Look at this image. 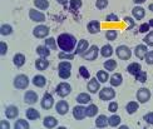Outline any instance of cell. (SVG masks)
Listing matches in <instances>:
<instances>
[{
	"label": "cell",
	"mask_w": 153,
	"mask_h": 129,
	"mask_svg": "<svg viewBox=\"0 0 153 129\" xmlns=\"http://www.w3.org/2000/svg\"><path fill=\"white\" fill-rule=\"evenodd\" d=\"M56 43H58V47L60 48L62 51H65V53H72V51L75 49L76 45V39L75 36L72 34H60L56 39Z\"/></svg>",
	"instance_id": "1"
},
{
	"label": "cell",
	"mask_w": 153,
	"mask_h": 129,
	"mask_svg": "<svg viewBox=\"0 0 153 129\" xmlns=\"http://www.w3.org/2000/svg\"><path fill=\"white\" fill-rule=\"evenodd\" d=\"M58 74L62 79H68L72 74V64L69 62H62L58 65Z\"/></svg>",
	"instance_id": "2"
},
{
	"label": "cell",
	"mask_w": 153,
	"mask_h": 129,
	"mask_svg": "<svg viewBox=\"0 0 153 129\" xmlns=\"http://www.w3.org/2000/svg\"><path fill=\"white\" fill-rule=\"evenodd\" d=\"M29 85V78L27 75H24V74H19L16 75L15 78H14V87L16 89H27Z\"/></svg>",
	"instance_id": "3"
},
{
	"label": "cell",
	"mask_w": 153,
	"mask_h": 129,
	"mask_svg": "<svg viewBox=\"0 0 153 129\" xmlns=\"http://www.w3.org/2000/svg\"><path fill=\"white\" fill-rule=\"evenodd\" d=\"M116 54H117V56L119 58V59L128 60L132 56V50L128 47H126V45H119V47L116 49Z\"/></svg>",
	"instance_id": "4"
},
{
	"label": "cell",
	"mask_w": 153,
	"mask_h": 129,
	"mask_svg": "<svg viewBox=\"0 0 153 129\" xmlns=\"http://www.w3.org/2000/svg\"><path fill=\"white\" fill-rule=\"evenodd\" d=\"M114 96H116V92H114L113 88H111V87H105L103 89H100V92H99V98L103 102L112 100Z\"/></svg>",
	"instance_id": "5"
},
{
	"label": "cell",
	"mask_w": 153,
	"mask_h": 129,
	"mask_svg": "<svg viewBox=\"0 0 153 129\" xmlns=\"http://www.w3.org/2000/svg\"><path fill=\"white\" fill-rule=\"evenodd\" d=\"M98 54H99V49H98V47H97V45H92L91 48H88V50H87L82 56L84 58L85 60L93 62V60H95V59L98 58Z\"/></svg>",
	"instance_id": "6"
},
{
	"label": "cell",
	"mask_w": 153,
	"mask_h": 129,
	"mask_svg": "<svg viewBox=\"0 0 153 129\" xmlns=\"http://www.w3.org/2000/svg\"><path fill=\"white\" fill-rule=\"evenodd\" d=\"M55 92H56V94H58L59 96L64 98V96L71 94L72 87H71V84H68V83L63 82V83H60V84H58V87H56V89H55Z\"/></svg>",
	"instance_id": "7"
},
{
	"label": "cell",
	"mask_w": 153,
	"mask_h": 129,
	"mask_svg": "<svg viewBox=\"0 0 153 129\" xmlns=\"http://www.w3.org/2000/svg\"><path fill=\"white\" fill-rule=\"evenodd\" d=\"M33 34L35 38H39V39H43V38H47L49 34V28L45 27V25H38L33 29Z\"/></svg>",
	"instance_id": "8"
},
{
	"label": "cell",
	"mask_w": 153,
	"mask_h": 129,
	"mask_svg": "<svg viewBox=\"0 0 153 129\" xmlns=\"http://www.w3.org/2000/svg\"><path fill=\"white\" fill-rule=\"evenodd\" d=\"M29 18H30V20H33L35 23L45 22V14H43L42 11L35 10V9H30L29 10Z\"/></svg>",
	"instance_id": "9"
},
{
	"label": "cell",
	"mask_w": 153,
	"mask_h": 129,
	"mask_svg": "<svg viewBox=\"0 0 153 129\" xmlns=\"http://www.w3.org/2000/svg\"><path fill=\"white\" fill-rule=\"evenodd\" d=\"M73 117L76 120H83L87 117V108H84L82 104L74 107L73 108Z\"/></svg>",
	"instance_id": "10"
},
{
	"label": "cell",
	"mask_w": 153,
	"mask_h": 129,
	"mask_svg": "<svg viewBox=\"0 0 153 129\" xmlns=\"http://www.w3.org/2000/svg\"><path fill=\"white\" fill-rule=\"evenodd\" d=\"M151 99V92L147 88H141L137 92V100L139 103H147Z\"/></svg>",
	"instance_id": "11"
},
{
	"label": "cell",
	"mask_w": 153,
	"mask_h": 129,
	"mask_svg": "<svg viewBox=\"0 0 153 129\" xmlns=\"http://www.w3.org/2000/svg\"><path fill=\"white\" fill-rule=\"evenodd\" d=\"M54 105V98L52 94L45 93L43 95V99H42V108L43 109H52V107Z\"/></svg>",
	"instance_id": "12"
},
{
	"label": "cell",
	"mask_w": 153,
	"mask_h": 129,
	"mask_svg": "<svg viewBox=\"0 0 153 129\" xmlns=\"http://www.w3.org/2000/svg\"><path fill=\"white\" fill-rule=\"evenodd\" d=\"M24 102L30 105L35 104L38 102V94L35 92H33V90H28V92L24 94Z\"/></svg>",
	"instance_id": "13"
},
{
	"label": "cell",
	"mask_w": 153,
	"mask_h": 129,
	"mask_svg": "<svg viewBox=\"0 0 153 129\" xmlns=\"http://www.w3.org/2000/svg\"><path fill=\"white\" fill-rule=\"evenodd\" d=\"M88 48H89V43H88V40L82 39V40H79V43H78V44H76L75 54H78V55H83V54H84L85 51L88 50Z\"/></svg>",
	"instance_id": "14"
},
{
	"label": "cell",
	"mask_w": 153,
	"mask_h": 129,
	"mask_svg": "<svg viewBox=\"0 0 153 129\" xmlns=\"http://www.w3.org/2000/svg\"><path fill=\"white\" fill-rule=\"evenodd\" d=\"M55 109H56V113H58V114L65 115L68 113V110H69V104L65 100H59L58 103H56Z\"/></svg>",
	"instance_id": "15"
},
{
	"label": "cell",
	"mask_w": 153,
	"mask_h": 129,
	"mask_svg": "<svg viewBox=\"0 0 153 129\" xmlns=\"http://www.w3.org/2000/svg\"><path fill=\"white\" fill-rule=\"evenodd\" d=\"M148 53V49H147V45H143V44H139L134 49V54L138 59H144L146 54Z\"/></svg>",
	"instance_id": "16"
},
{
	"label": "cell",
	"mask_w": 153,
	"mask_h": 129,
	"mask_svg": "<svg viewBox=\"0 0 153 129\" xmlns=\"http://www.w3.org/2000/svg\"><path fill=\"white\" fill-rule=\"evenodd\" d=\"M99 88H100V82H99L98 79L93 78V79H91V80L88 82L87 89H88L91 93H97L98 90H99Z\"/></svg>",
	"instance_id": "17"
},
{
	"label": "cell",
	"mask_w": 153,
	"mask_h": 129,
	"mask_svg": "<svg viewBox=\"0 0 153 129\" xmlns=\"http://www.w3.org/2000/svg\"><path fill=\"white\" fill-rule=\"evenodd\" d=\"M19 114V109L15 105H9L5 109V115L8 119H15Z\"/></svg>",
	"instance_id": "18"
},
{
	"label": "cell",
	"mask_w": 153,
	"mask_h": 129,
	"mask_svg": "<svg viewBox=\"0 0 153 129\" xmlns=\"http://www.w3.org/2000/svg\"><path fill=\"white\" fill-rule=\"evenodd\" d=\"M87 29L91 34H97L100 30V23L98 20H91L87 25Z\"/></svg>",
	"instance_id": "19"
},
{
	"label": "cell",
	"mask_w": 153,
	"mask_h": 129,
	"mask_svg": "<svg viewBox=\"0 0 153 129\" xmlns=\"http://www.w3.org/2000/svg\"><path fill=\"white\" fill-rule=\"evenodd\" d=\"M132 14L137 20H142L146 15V10L142 8V6H134V8L132 9Z\"/></svg>",
	"instance_id": "20"
},
{
	"label": "cell",
	"mask_w": 153,
	"mask_h": 129,
	"mask_svg": "<svg viewBox=\"0 0 153 129\" xmlns=\"http://www.w3.org/2000/svg\"><path fill=\"white\" fill-rule=\"evenodd\" d=\"M25 55L22 54V53H18L14 55V58H13V63H14V65L18 67V68H22L24 64H25Z\"/></svg>",
	"instance_id": "21"
},
{
	"label": "cell",
	"mask_w": 153,
	"mask_h": 129,
	"mask_svg": "<svg viewBox=\"0 0 153 129\" xmlns=\"http://www.w3.org/2000/svg\"><path fill=\"white\" fill-rule=\"evenodd\" d=\"M33 84H34L35 87H38V88L45 87V84H47V78H45V76H43V75H40V74H38V75H35L34 78H33Z\"/></svg>",
	"instance_id": "22"
},
{
	"label": "cell",
	"mask_w": 153,
	"mask_h": 129,
	"mask_svg": "<svg viewBox=\"0 0 153 129\" xmlns=\"http://www.w3.org/2000/svg\"><path fill=\"white\" fill-rule=\"evenodd\" d=\"M49 67V62L47 60V58H39V59H36L35 62V68L38 70H45L47 68Z\"/></svg>",
	"instance_id": "23"
},
{
	"label": "cell",
	"mask_w": 153,
	"mask_h": 129,
	"mask_svg": "<svg viewBox=\"0 0 153 129\" xmlns=\"http://www.w3.org/2000/svg\"><path fill=\"white\" fill-rule=\"evenodd\" d=\"M27 118L29 119V120H36V119H39L40 118V113L36 110L35 108H29V109H27Z\"/></svg>",
	"instance_id": "24"
},
{
	"label": "cell",
	"mask_w": 153,
	"mask_h": 129,
	"mask_svg": "<svg viewBox=\"0 0 153 129\" xmlns=\"http://www.w3.org/2000/svg\"><path fill=\"white\" fill-rule=\"evenodd\" d=\"M43 125L45 128H55L58 125V120H56L54 117H45L43 120Z\"/></svg>",
	"instance_id": "25"
},
{
	"label": "cell",
	"mask_w": 153,
	"mask_h": 129,
	"mask_svg": "<svg viewBox=\"0 0 153 129\" xmlns=\"http://www.w3.org/2000/svg\"><path fill=\"white\" fill-rule=\"evenodd\" d=\"M36 54L39 55L40 58H48L50 55V49L45 45H39L36 48Z\"/></svg>",
	"instance_id": "26"
},
{
	"label": "cell",
	"mask_w": 153,
	"mask_h": 129,
	"mask_svg": "<svg viewBox=\"0 0 153 129\" xmlns=\"http://www.w3.org/2000/svg\"><path fill=\"white\" fill-rule=\"evenodd\" d=\"M113 54V48H112V45L111 44H105L100 49V55L102 56H104V58H111Z\"/></svg>",
	"instance_id": "27"
},
{
	"label": "cell",
	"mask_w": 153,
	"mask_h": 129,
	"mask_svg": "<svg viewBox=\"0 0 153 129\" xmlns=\"http://www.w3.org/2000/svg\"><path fill=\"white\" fill-rule=\"evenodd\" d=\"M111 85L112 87H119L120 84L123 83V78H122V75H120L119 73H116V74H113L111 76Z\"/></svg>",
	"instance_id": "28"
},
{
	"label": "cell",
	"mask_w": 153,
	"mask_h": 129,
	"mask_svg": "<svg viewBox=\"0 0 153 129\" xmlns=\"http://www.w3.org/2000/svg\"><path fill=\"white\" fill-rule=\"evenodd\" d=\"M139 70H142V67L139 63H131L128 67H127V72L132 75H136Z\"/></svg>",
	"instance_id": "29"
},
{
	"label": "cell",
	"mask_w": 153,
	"mask_h": 129,
	"mask_svg": "<svg viewBox=\"0 0 153 129\" xmlns=\"http://www.w3.org/2000/svg\"><path fill=\"white\" fill-rule=\"evenodd\" d=\"M76 102L79 103V104H88V103H91V95L87 94V93H80L76 95Z\"/></svg>",
	"instance_id": "30"
},
{
	"label": "cell",
	"mask_w": 153,
	"mask_h": 129,
	"mask_svg": "<svg viewBox=\"0 0 153 129\" xmlns=\"http://www.w3.org/2000/svg\"><path fill=\"white\" fill-rule=\"evenodd\" d=\"M108 125V118L105 115H98V118L95 119V127L97 128H105Z\"/></svg>",
	"instance_id": "31"
},
{
	"label": "cell",
	"mask_w": 153,
	"mask_h": 129,
	"mask_svg": "<svg viewBox=\"0 0 153 129\" xmlns=\"http://www.w3.org/2000/svg\"><path fill=\"white\" fill-rule=\"evenodd\" d=\"M138 108H139V104L137 102H129L128 104L126 105V110L128 114H134L138 110Z\"/></svg>",
	"instance_id": "32"
},
{
	"label": "cell",
	"mask_w": 153,
	"mask_h": 129,
	"mask_svg": "<svg viewBox=\"0 0 153 129\" xmlns=\"http://www.w3.org/2000/svg\"><path fill=\"white\" fill-rule=\"evenodd\" d=\"M34 5L40 10H47L49 8V1L48 0H34Z\"/></svg>",
	"instance_id": "33"
},
{
	"label": "cell",
	"mask_w": 153,
	"mask_h": 129,
	"mask_svg": "<svg viewBox=\"0 0 153 129\" xmlns=\"http://www.w3.org/2000/svg\"><path fill=\"white\" fill-rule=\"evenodd\" d=\"M103 65H104L105 70H108V72H113V70H116V68H117V62L113 60V59H109V60H105Z\"/></svg>",
	"instance_id": "34"
},
{
	"label": "cell",
	"mask_w": 153,
	"mask_h": 129,
	"mask_svg": "<svg viewBox=\"0 0 153 129\" xmlns=\"http://www.w3.org/2000/svg\"><path fill=\"white\" fill-rule=\"evenodd\" d=\"M97 114H98V107L95 104H89L87 107V117L92 118V117H94V115H97Z\"/></svg>",
	"instance_id": "35"
},
{
	"label": "cell",
	"mask_w": 153,
	"mask_h": 129,
	"mask_svg": "<svg viewBox=\"0 0 153 129\" xmlns=\"http://www.w3.org/2000/svg\"><path fill=\"white\" fill-rule=\"evenodd\" d=\"M120 124V117L119 115H112V117L108 118V125H111V127H118Z\"/></svg>",
	"instance_id": "36"
},
{
	"label": "cell",
	"mask_w": 153,
	"mask_h": 129,
	"mask_svg": "<svg viewBox=\"0 0 153 129\" xmlns=\"http://www.w3.org/2000/svg\"><path fill=\"white\" fill-rule=\"evenodd\" d=\"M13 33V27L9 24H3L1 27H0V34L1 35H10Z\"/></svg>",
	"instance_id": "37"
},
{
	"label": "cell",
	"mask_w": 153,
	"mask_h": 129,
	"mask_svg": "<svg viewBox=\"0 0 153 129\" xmlns=\"http://www.w3.org/2000/svg\"><path fill=\"white\" fill-rule=\"evenodd\" d=\"M97 79L100 83H105V82L109 80V75H108V73L105 70H99V72H97Z\"/></svg>",
	"instance_id": "38"
},
{
	"label": "cell",
	"mask_w": 153,
	"mask_h": 129,
	"mask_svg": "<svg viewBox=\"0 0 153 129\" xmlns=\"http://www.w3.org/2000/svg\"><path fill=\"white\" fill-rule=\"evenodd\" d=\"M15 129H28L29 128V123L25 119H18L14 124Z\"/></svg>",
	"instance_id": "39"
},
{
	"label": "cell",
	"mask_w": 153,
	"mask_h": 129,
	"mask_svg": "<svg viewBox=\"0 0 153 129\" xmlns=\"http://www.w3.org/2000/svg\"><path fill=\"white\" fill-rule=\"evenodd\" d=\"M134 76H136V79L139 83H146V82H147V73L143 72V70H139V72Z\"/></svg>",
	"instance_id": "40"
},
{
	"label": "cell",
	"mask_w": 153,
	"mask_h": 129,
	"mask_svg": "<svg viewBox=\"0 0 153 129\" xmlns=\"http://www.w3.org/2000/svg\"><path fill=\"white\" fill-rule=\"evenodd\" d=\"M56 44L58 43H55L54 38H48V39L45 40V47H48L50 50H54L56 48Z\"/></svg>",
	"instance_id": "41"
},
{
	"label": "cell",
	"mask_w": 153,
	"mask_h": 129,
	"mask_svg": "<svg viewBox=\"0 0 153 129\" xmlns=\"http://www.w3.org/2000/svg\"><path fill=\"white\" fill-rule=\"evenodd\" d=\"M143 42L146 43V45H148V47H153V31H149V33L144 36Z\"/></svg>",
	"instance_id": "42"
},
{
	"label": "cell",
	"mask_w": 153,
	"mask_h": 129,
	"mask_svg": "<svg viewBox=\"0 0 153 129\" xmlns=\"http://www.w3.org/2000/svg\"><path fill=\"white\" fill-rule=\"evenodd\" d=\"M117 31L116 30H108L107 33H105V38L108 40H111V42H113V40H116L117 39Z\"/></svg>",
	"instance_id": "43"
},
{
	"label": "cell",
	"mask_w": 153,
	"mask_h": 129,
	"mask_svg": "<svg viewBox=\"0 0 153 129\" xmlns=\"http://www.w3.org/2000/svg\"><path fill=\"white\" fill-rule=\"evenodd\" d=\"M59 59H67V60H72L74 58V54L73 53H65V51H60L58 54Z\"/></svg>",
	"instance_id": "44"
},
{
	"label": "cell",
	"mask_w": 153,
	"mask_h": 129,
	"mask_svg": "<svg viewBox=\"0 0 153 129\" xmlns=\"http://www.w3.org/2000/svg\"><path fill=\"white\" fill-rule=\"evenodd\" d=\"M82 6V0H71V9L78 10Z\"/></svg>",
	"instance_id": "45"
},
{
	"label": "cell",
	"mask_w": 153,
	"mask_h": 129,
	"mask_svg": "<svg viewBox=\"0 0 153 129\" xmlns=\"http://www.w3.org/2000/svg\"><path fill=\"white\" fill-rule=\"evenodd\" d=\"M79 74H80V76L82 78H84V79H89V72H88V69L85 68V67H80L79 68Z\"/></svg>",
	"instance_id": "46"
},
{
	"label": "cell",
	"mask_w": 153,
	"mask_h": 129,
	"mask_svg": "<svg viewBox=\"0 0 153 129\" xmlns=\"http://www.w3.org/2000/svg\"><path fill=\"white\" fill-rule=\"evenodd\" d=\"M95 6H97L98 9H105L108 6V0H97V3H95Z\"/></svg>",
	"instance_id": "47"
},
{
	"label": "cell",
	"mask_w": 153,
	"mask_h": 129,
	"mask_svg": "<svg viewBox=\"0 0 153 129\" xmlns=\"http://www.w3.org/2000/svg\"><path fill=\"white\" fill-rule=\"evenodd\" d=\"M108 110L111 113H116L118 110V103L117 102H111L109 105H108Z\"/></svg>",
	"instance_id": "48"
},
{
	"label": "cell",
	"mask_w": 153,
	"mask_h": 129,
	"mask_svg": "<svg viewBox=\"0 0 153 129\" xmlns=\"http://www.w3.org/2000/svg\"><path fill=\"white\" fill-rule=\"evenodd\" d=\"M144 60L147 64H149V65H153V51H148V53L146 54Z\"/></svg>",
	"instance_id": "49"
},
{
	"label": "cell",
	"mask_w": 153,
	"mask_h": 129,
	"mask_svg": "<svg viewBox=\"0 0 153 129\" xmlns=\"http://www.w3.org/2000/svg\"><path fill=\"white\" fill-rule=\"evenodd\" d=\"M143 119L146 120V123H148V124H151V125H153V112H151V113H147L143 117Z\"/></svg>",
	"instance_id": "50"
},
{
	"label": "cell",
	"mask_w": 153,
	"mask_h": 129,
	"mask_svg": "<svg viewBox=\"0 0 153 129\" xmlns=\"http://www.w3.org/2000/svg\"><path fill=\"white\" fill-rule=\"evenodd\" d=\"M6 53H8V45L5 42H1L0 43V55H5Z\"/></svg>",
	"instance_id": "51"
},
{
	"label": "cell",
	"mask_w": 153,
	"mask_h": 129,
	"mask_svg": "<svg viewBox=\"0 0 153 129\" xmlns=\"http://www.w3.org/2000/svg\"><path fill=\"white\" fill-rule=\"evenodd\" d=\"M124 22H126V23H128V29H132L133 27H134V20H133L132 18L126 16V18H124Z\"/></svg>",
	"instance_id": "52"
},
{
	"label": "cell",
	"mask_w": 153,
	"mask_h": 129,
	"mask_svg": "<svg viewBox=\"0 0 153 129\" xmlns=\"http://www.w3.org/2000/svg\"><path fill=\"white\" fill-rule=\"evenodd\" d=\"M149 24L148 23H146V24H142L141 27H139V31H141V33H147V31L149 30Z\"/></svg>",
	"instance_id": "53"
},
{
	"label": "cell",
	"mask_w": 153,
	"mask_h": 129,
	"mask_svg": "<svg viewBox=\"0 0 153 129\" xmlns=\"http://www.w3.org/2000/svg\"><path fill=\"white\" fill-rule=\"evenodd\" d=\"M107 22H118V16L116 14H108L105 18Z\"/></svg>",
	"instance_id": "54"
},
{
	"label": "cell",
	"mask_w": 153,
	"mask_h": 129,
	"mask_svg": "<svg viewBox=\"0 0 153 129\" xmlns=\"http://www.w3.org/2000/svg\"><path fill=\"white\" fill-rule=\"evenodd\" d=\"M0 127H1L3 129H9L10 124L8 123V120H1V122H0Z\"/></svg>",
	"instance_id": "55"
},
{
	"label": "cell",
	"mask_w": 153,
	"mask_h": 129,
	"mask_svg": "<svg viewBox=\"0 0 153 129\" xmlns=\"http://www.w3.org/2000/svg\"><path fill=\"white\" fill-rule=\"evenodd\" d=\"M133 1H134L136 4H138V5H141V4H143L146 0H133Z\"/></svg>",
	"instance_id": "56"
},
{
	"label": "cell",
	"mask_w": 153,
	"mask_h": 129,
	"mask_svg": "<svg viewBox=\"0 0 153 129\" xmlns=\"http://www.w3.org/2000/svg\"><path fill=\"white\" fill-rule=\"evenodd\" d=\"M56 1H58L59 4H62V5H64V4H67L68 0H56Z\"/></svg>",
	"instance_id": "57"
},
{
	"label": "cell",
	"mask_w": 153,
	"mask_h": 129,
	"mask_svg": "<svg viewBox=\"0 0 153 129\" xmlns=\"http://www.w3.org/2000/svg\"><path fill=\"white\" fill-rule=\"evenodd\" d=\"M148 8H149V10L153 13V4H149V6H148Z\"/></svg>",
	"instance_id": "58"
},
{
	"label": "cell",
	"mask_w": 153,
	"mask_h": 129,
	"mask_svg": "<svg viewBox=\"0 0 153 129\" xmlns=\"http://www.w3.org/2000/svg\"><path fill=\"white\" fill-rule=\"evenodd\" d=\"M148 24H149V27H153V19H151V20H149V23H148Z\"/></svg>",
	"instance_id": "59"
},
{
	"label": "cell",
	"mask_w": 153,
	"mask_h": 129,
	"mask_svg": "<svg viewBox=\"0 0 153 129\" xmlns=\"http://www.w3.org/2000/svg\"><path fill=\"white\" fill-rule=\"evenodd\" d=\"M120 128H122V129H128V127H127V125H120Z\"/></svg>",
	"instance_id": "60"
}]
</instances>
